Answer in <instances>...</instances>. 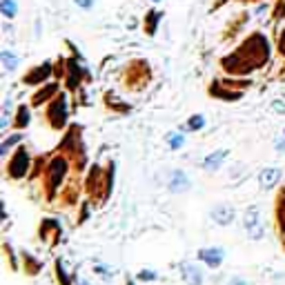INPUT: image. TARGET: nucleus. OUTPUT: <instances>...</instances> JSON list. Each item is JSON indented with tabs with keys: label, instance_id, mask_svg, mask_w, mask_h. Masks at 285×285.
I'll list each match as a JSON object with an SVG mask.
<instances>
[{
	"label": "nucleus",
	"instance_id": "f257e3e1",
	"mask_svg": "<svg viewBox=\"0 0 285 285\" xmlns=\"http://www.w3.org/2000/svg\"><path fill=\"white\" fill-rule=\"evenodd\" d=\"M269 58V43L261 32L250 34L234 54L225 56L221 60L223 69L230 71V74H250L252 69H258L267 63Z\"/></svg>",
	"mask_w": 285,
	"mask_h": 285
},
{
	"label": "nucleus",
	"instance_id": "f03ea898",
	"mask_svg": "<svg viewBox=\"0 0 285 285\" xmlns=\"http://www.w3.org/2000/svg\"><path fill=\"white\" fill-rule=\"evenodd\" d=\"M67 121V103H65V94H60L54 103L49 105V123L56 129H60Z\"/></svg>",
	"mask_w": 285,
	"mask_h": 285
},
{
	"label": "nucleus",
	"instance_id": "7ed1b4c3",
	"mask_svg": "<svg viewBox=\"0 0 285 285\" xmlns=\"http://www.w3.org/2000/svg\"><path fill=\"white\" fill-rule=\"evenodd\" d=\"M65 174H67L65 158H54V160H51V165H49V189L51 192H56V187L63 183Z\"/></svg>",
	"mask_w": 285,
	"mask_h": 285
},
{
	"label": "nucleus",
	"instance_id": "20e7f679",
	"mask_svg": "<svg viewBox=\"0 0 285 285\" xmlns=\"http://www.w3.org/2000/svg\"><path fill=\"white\" fill-rule=\"evenodd\" d=\"M29 167V156H27V149L20 147L18 154L12 158V163H9V176L12 178H20V176H25Z\"/></svg>",
	"mask_w": 285,
	"mask_h": 285
},
{
	"label": "nucleus",
	"instance_id": "39448f33",
	"mask_svg": "<svg viewBox=\"0 0 285 285\" xmlns=\"http://www.w3.org/2000/svg\"><path fill=\"white\" fill-rule=\"evenodd\" d=\"M51 71H54L51 63H43L40 67H34V69H29V74L25 76V82H27V85H36V82H43V80H47L49 76H51Z\"/></svg>",
	"mask_w": 285,
	"mask_h": 285
},
{
	"label": "nucleus",
	"instance_id": "423d86ee",
	"mask_svg": "<svg viewBox=\"0 0 285 285\" xmlns=\"http://www.w3.org/2000/svg\"><path fill=\"white\" fill-rule=\"evenodd\" d=\"M192 187L189 178L185 172H180V169H174L172 174H169V192H174V194H180V192H187Z\"/></svg>",
	"mask_w": 285,
	"mask_h": 285
},
{
	"label": "nucleus",
	"instance_id": "0eeeda50",
	"mask_svg": "<svg viewBox=\"0 0 285 285\" xmlns=\"http://www.w3.org/2000/svg\"><path fill=\"white\" fill-rule=\"evenodd\" d=\"M245 227L247 232L252 234V238H261L263 236V227H261V221H258V210L252 207V210L245 212Z\"/></svg>",
	"mask_w": 285,
	"mask_h": 285
},
{
	"label": "nucleus",
	"instance_id": "6e6552de",
	"mask_svg": "<svg viewBox=\"0 0 285 285\" xmlns=\"http://www.w3.org/2000/svg\"><path fill=\"white\" fill-rule=\"evenodd\" d=\"M212 219L214 223H219V225H230L232 221H234V207L232 205H216L214 210H212Z\"/></svg>",
	"mask_w": 285,
	"mask_h": 285
},
{
	"label": "nucleus",
	"instance_id": "1a4fd4ad",
	"mask_svg": "<svg viewBox=\"0 0 285 285\" xmlns=\"http://www.w3.org/2000/svg\"><path fill=\"white\" fill-rule=\"evenodd\" d=\"M180 274H183L187 285H201L203 283V274L194 263H180Z\"/></svg>",
	"mask_w": 285,
	"mask_h": 285
},
{
	"label": "nucleus",
	"instance_id": "9d476101",
	"mask_svg": "<svg viewBox=\"0 0 285 285\" xmlns=\"http://www.w3.org/2000/svg\"><path fill=\"white\" fill-rule=\"evenodd\" d=\"M199 258L205 261L210 267H219L223 261V250L221 247H205V250L199 252Z\"/></svg>",
	"mask_w": 285,
	"mask_h": 285
},
{
	"label": "nucleus",
	"instance_id": "9b49d317",
	"mask_svg": "<svg viewBox=\"0 0 285 285\" xmlns=\"http://www.w3.org/2000/svg\"><path fill=\"white\" fill-rule=\"evenodd\" d=\"M258 180H261V187H274L276 180H281V169H278V167L263 169L261 176H258Z\"/></svg>",
	"mask_w": 285,
	"mask_h": 285
},
{
	"label": "nucleus",
	"instance_id": "f8f14e48",
	"mask_svg": "<svg viewBox=\"0 0 285 285\" xmlns=\"http://www.w3.org/2000/svg\"><path fill=\"white\" fill-rule=\"evenodd\" d=\"M225 156H227V149H219V152L210 154V156L203 160V167L207 169V172H214V169L221 167V163H223V158Z\"/></svg>",
	"mask_w": 285,
	"mask_h": 285
},
{
	"label": "nucleus",
	"instance_id": "ddd939ff",
	"mask_svg": "<svg viewBox=\"0 0 285 285\" xmlns=\"http://www.w3.org/2000/svg\"><path fill=\"white\" fill-rule=\"evenodd\" d=\"M56 91H58V85H56V82H49V85H45L43 89L38 91V94H34L32 103H34V105H43L47 98H54L56 96Z\"/></svg>",
	"mask_w": 285,
	"mask_h": 285
},
{
	"label": "nucleus",
	"instance_id": "4468645a",
	"mask_svg": "<svg viewBox=\"0 0 285 285\" xmlns=\"http://www.w3.org/2000/svg\"><path fill=\"white\" fill-rule=\"evenodd\" d=\"M67 67H69V76H67V87H69V89H76V85H78L80 76L85 74V71H82L80 67L76 65V60H69V63H67Z\"/></svg>",
	"mask_w": 285,
	"mask_h": 285
},
{
	"label": "nucleus",
	"instance_id": "2eb2a0df",
	"mask_svg": "<svg viewBox=\"0 0 285 285\" xmlns=\"http://www.w3.org/2000/svg\"><path fill=\"white\" fill-rule=\"evenodd\" d=\"M0 63H3V67L7 71H14L18 67V63H20V58L16 54H14V51H9V49H3L0 51Z\"/></svg>",
	"mask_w": 285,
	"mask_h": 285
},
{
	"label": "nucleus",
	"instance_id": "dca6fc26",
	"mask_svg": "<svg viewBox=\"0 0 285 285\" xmlns=\"http://www.w3.org/2000/svg\"><path fill=\"white\" fill-rule=\"evenodd\" d=\"M0 14L9 20L16 18L18 16V3H14V0H0Z\"/></svg>",
	"mask_w": 285,
	"mask_h": 285
},
{
	"label": "nucleus",
	"instance_id": "f3484780",
	"mask_svg": "<svg viewBox=\"0 0 285 285\" xmlns=\"http://www.w3.org/2000/svg\"><path fill=\"white\" fill-rule=\"evenodd\" d=\"M158 18H160V14L156 12V9H152V12H147V16H145V32H147L149 36H154V34H156Z\"/></svg>",
	"mask_w": 285,
	"mask_h": 285
},
{
	"label": "nucleus",
	"instance_id": "a211bd4d",
	"mask_svg": "<svg viewBox=\"0 0 285 285\" xmlns=\"http://www.w3.org/2000/svg\"><path fill=\"white\" fill-rule=\"evenodd\" d=\"M205 127V116L203 114H194V116H189L187 125H185L183 129H192V132H196V129H203Z\"/></svg>",
	"mask_w": 285,
	"mask_h": 285
},
{
	"label": "nucleus",
	"instance_id": "6ab92c4d",
	"mask_svg": "<svg viewBox=\"0 0 285 285\" xmlns=\"http://www.w3.org/2000/svg\"><path fill=\"white\" fill-rule=\"evenodd\" d=\"M20 141H23V136H20V134H14V136L5 138L3 145H0V154H3V156H7V152H9V149H12L16 143H20Z\"/></svg>",
	"mask_w": 285,
	"mask_h": 285
},
{
	"label": "nucleus",
	"instance_id": "aec40b11",
	"mask_svg": "<svg viewBox=\"0 0 285 285\" xmlns=\"http://www.w3.org/2000/svg\"><path fill=\"white\" fill-rule=\"evenodd\" d=\"M29 125V110L25 105H20L18 107V114H16V127H27Z\"/></svg>",
	"mask_w": 285,
	"mask_h": 285
},
{
	"label": "nucleus",
	"instance_id": "412c9836",
	"mask_svg": "<svg viewBox=\"0 0 285 285\" xmlns=\"http://www.w3.org/2000/svg\"><path fill=\"white\" fill-rule=\"evenodd\" d=\"M167 143H169V149H180L183 147V143H185V136L183 134H178V132H172L167 136Z\"/></svg>",
	"mask_w": 285,
	"mask_h": 285
},
{
	"label": "nucleus",
	"instance_id": "4be33fe9",
	"mask_svg": "<svg viewBox=\"0 0 285 285\" xmlns=\"http://www.w3.org/2000/svg\"><path fill=\"white\" fill-rule=\"evenodd\" d=\"M278 54L285 56V29H281V34H278Z\"/></svg>",
	"mask_w": 285,
	"mask_h": 285
},
{
	"label": "nucleus",
	"instance_id": "5701e85b",
	"mask_svg": "<svg viewBox=\"0 0 285 285\" xmlns=\"http://www.w3.org/2000/svg\"><path fill=\"white\" fill-rule=\"evenodd\" d=\"M76 5H78L80 9H91L94 7V0H74Z\"/></svg>",
	"mask_w": 285,
	"mask_h": 285
},
{
	"label": "nucleus",
	"instance_id": "b1692460",
	"mask_svg": "<svg viewBox=\"0 0 285 285\" xmlns=\"http://www.w3.org/2000/svg\"><path fill=\"white\" fill-rule=\"evenodd\" d=\"M272 107H274V112H276V114H285V103L274 101V103H272Z\"/></svg>",
	"mask_w": 285,
	"mask_h": 285
},
{
	"label": "nucleus",
	"instance_id": "393cba45",
	"mask_svg": "<svg viewBox=\"0 0 285 285\" xmlns=\"http://www.w3.org/2000/svg\"><path fill=\"white\" fill-rule=\"evenodd\" d=\"M138 278H141V281H152V278H156V274H152V272H141V274H138Z\"/></svg>",
	"mask_w": 285,
	"mask_h": 285
},
{
	"label": "nucleus",
	"instance_id": "a878e982",
	"mask_svg": "<svg viewBox=\"0 0 285 285\" xmlns=\"http://www.w3.org/2000/svg\"><path fill=\"white\" fill-rule=\"evenodd\" d=\"M267 9H269V5H267V3H263V5H261V7H258V9H256V16H263V14H265V12H267Z\"/></svg>",
	"mask_w": 285,
	"mask_h": 285
},
{
	"label": "nucleus",
	"instance_id": "bb28decb",
	"mask_svg": "<svg viewBox=\"0 0 285 285\" xmlns=\"http://www.w3.org/2000/svg\"><path fill=\"white\" fill-rule=\"evenodd\" d=\"M276 152H285V138H278V141H276Z\"/></svg>",
	"mask_w": 285,
	"mask_h": 285
},
{
	"label": "nucleus",
	"instance_id": "cd10ccee",
	"mask_svg": "<svg viewBox=\"0 0 285 285\" xmlns=\"http://www.w3.org/2000/svg\"><path fill=\"white\" fill-rule=\"evenodd\" d=\"M227 285H250V283H247V281H243V278H232V281L227 283Z\"/></svg>",
	"mask_w": 285,
	"mask_h": 285
},
{
	"label": "nucleus",
	"instance_id": "c85d7f7f",
	"mask_svg": "<svg viewBox=\"0 0 285 285\" xmlns=\"http://www.w3.org/2000/svg\"><path fill=\"white\" fill-rule=\"evenodd\" d=\"M243 3H256V0H243Z\"/></svg>",
	"mask_w": 285,
	"mask_h": 285
},
{
	"label": "nucleus",
	"instance_id": "c756f323",
	"mask_svg": "<svg viewBox=\"0 0 285 285\" xmlns=\"http://www.w3.org/2000/svg\"><path fill=\"white\" fill-rule=\"evenodd\" d=\"M154 3H160V0H154Z\"/></svg>",
	"mask_w": 285,
	"mask_h": 285
}]
</instances>
